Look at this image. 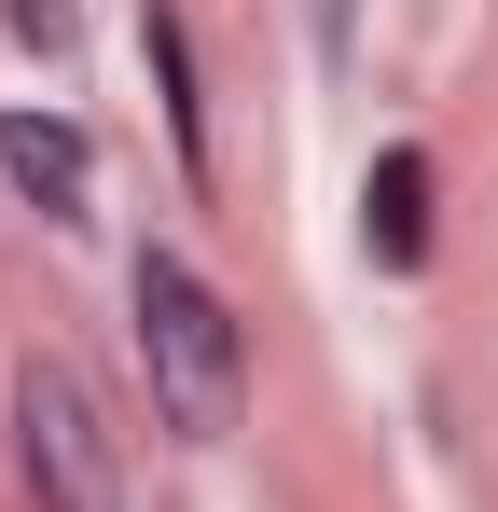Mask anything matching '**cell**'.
<instances>
[{
  "label": "cell",
  "instance_id": "cell-1",
  "mask_svg": "<svg viewBox=\"0 0 498 512\" xmlns=\"http://www.w3.org/2000/svg\"><path fill=\"white\" fill-rule=\"evenodd\" d=\"M125 305H139V374H153V416L180 429V443H222V429L249 416V333H236V305H222L180 250H139Z\"/></svg>",
  "mask_w": 498,
  "mask_h": 512
},
{
  "label": "cell",
  "instance_id": "cell-2",
  "mask_svg": "<svg viewBox=\"0 0 498 512\" xmlns=\"http://www.w3.org/2000/svg\"><path fill=\"white\" fill-rule=\"evenodd\" d=\"M14 485H28V512H125V429L70 360L14 374Z\"/></svg>",
  "mask_w": 498,
  "mask_h": 512
},
{
  "label": "cell",
  "instance_id": "cell-3",
  "mask_svg": "<svg viewBox=\"0 0 498 512\" xmlns=\"http://www.w3.org/2000/svg\"><path fill=\"white\" fill-rule=\"evenodd\" d=\"M0 180H14L42 222H83V208H97V153H83L70 111H0Z\"/></svg>",
  "mask_w": 498,
  "mask_h": 512
},
{
  "label": "cell",
  "instance_id": "cell-4",
  "mask_svg": "<svg viewBox=\"0 0 498 512\" xmlns=\"http://www.w3.org/2000/svg\"><path fill=\"white\" fill-rule=\"evenodd\" d=\"M360 236H374V263L402 277V263H429V153L415 139H388L374 153V180H360Z\"/></svg>",
  "mask_w": 498,
  "mask_h": 512
},
{
  "label": "cell",
  "instance_id": "cell-5",
  "mask_svg": "<svg viewBox=\"0 0 498 512\" xmlns=\"http://www.w3.org/2000/svg\"><path fill=\"white\" fill-rule=\"evenodd\" d=\"M139 56H153V84H166L180 167H208V97H194V28H180V0H139Z\"/></svg>",
  "mask_w": 498,
  "mask_h": 512
}]
</instances>
